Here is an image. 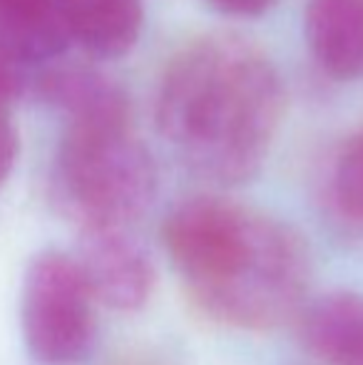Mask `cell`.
Listing matches in <instances>:
<instances>
[{"label": "cell", "mask_w": 363, "mask_h": 365, "mask_svg": "<svg viewBox=\"0 0 363 365\" xmlns=\"http://www.w3.org/2000/svg\"><path fill=\"white\" fill-rule=\"evenodd\" d=\"M78 264L92 296L115 311H137L155 289V266L127 226L83 229Z\"/></svg>", "instance_id": "5"}, {"label": "cell", "mask_w": 363, "mask_h": 365, "mask_svg": "<svg viewBox=\"0 0 363 365\" xmlns=\"http://www.w3.org/2000/svg\"><path fill=\"white\" fill-rule=\"evenodd\" d=\"M162 241L192 303L217 323L269 331L304 301L311 266L301 236L232 199H184Z\"/></svg>", "instance_id": "2"}, {"label": "cell", "mask_w": 363, "mask_h": 365, "mask_svg": "<svg viewBox=\"0 0 363 365\" xmlns=\"http://www.w3.org/2000/svg\"><path fill=\"white\" fill-rule=\"evenodd\" d=\"M73 43L65 0H0V53L20 65L48 63Z\"/></svg>", "instance_id": "7"}, {"label": "cell", "mask_w": 363, "mask_h": 365, "mask_svg": "<svg viewBox=\"0 0 363 365\" xmlns=\"http://www.w3.org/2000/svg\"><path fill=\"white\" fill-rule=\"evenodd\" d=\"M95 303L75 256H35L20 293V328L30 356L43 365L83 363L97 336Z\"/></svg>", "instance_id": "4"}, {"label": "cell", "mask_w": 363, "mask_h": 365, "mask_svg": "<svg viewBox=\"0 0 363 365\" xmlns=\"http://www.w3.org/2000/svg\"><path fill=\"white\" fill-rule=\"evenodd\" d=\"M70 38L97 60L125 58L145 25L142 0H65Z\"/></svg>", "instance_id": "10"}, {"label": "cell", "mask_w": 363, "mask_h": 365, "mask_svg": "<svg viewBox=\"0 0 363 365\" xmlns=\"http://www.w3.org/2000/svg\"><path fill=\"white\" fill-rule=\"evenodd\" d=\"M18 60L8 58L5 53H0V112H8V107L20 97L25 87V75Z\"/></svg>", "instance_id": "12"}, {"label": "cell", "mask_w": 363, "mask_h": 365, "mask_svg": "<svg viewBox=\"0 0 363 365\" xmlns=\"http://www.w3.org/2000/svg\"><path fill=\"white\" fill-rule=\"evenodd\" d=\"M212 8H217L224 15H234V18H257L272 10L279 0H207Z\"/></svg>", "instance_id": "14"}, {"label": "cell", "mask_w": 363, "mask_h": 365, "mask_svg": "<svg viewBox=\"0 0 363 365\" xmlns=\"http://www.w3.org/2000/svg\"><path fill=\"white\" fill-rule=\"evenodd\" d=\"M18 132H15L13 122H10L8 112H0V187L10 177L18 159Z\"/></svg>", "instance_id": "13"}, {"label": "cell", "mask_w": 363, "mask_h": 365, "mask_svg": "<svg viewBox=\"0 0 363 365\" xmlns=\"http://www.w3.org/2000/svg\"><path fill=\"white\" fill-rule=\"evenodd\" d=\"M58 204L80 229L130 226L152 207L157 164L122 122H68L53 172Z\"/></svg>", "instance_id": "3"}, {"label": "cell", "mask_w": 363, "mask_h": 365, "mask_svg": "<svg viewBox=\"0 0 363 365\" xmlns=\"http://www.w3.org/2000/svg\"><path fill=\"white\" fill-rule=\"evenodd\" d=\"M304 33L326 75L334 80L363 75V0H309Z\"/></svg>", "instance_id": "6"}, {"label": "cell", "mask_w": 363, "mask_h": 365, "mask_svg": "<svg viewBox=\"0 0 363 365\" xmlns=\"http://www.w3.org/2000/svg\"><path fill=\"white\" fill-rule=\"evenodd\" d=\"M40 97L68 122H122L132 120L130 97L102 70L85 65H60L38 82Z\"/></svg>", "instance_id": "8"}, {"label": "cell", "mask_w": 363, "mask_h": 365, "mask_svg": "<svg viewBox=\"0 0 363 365\" xmlns=\"http://www.w3.org/2000/svg\"><path fill=\"white\" fill-rule=\"evenodd\" d=\"M284 82L264 50L232 33L204 35L170 60L157 90L160 135L217 184L249 182L284 117Z\"/></svg>", "instance_id": "1"}, {"label": "cell", "mask_w": 363, "mask_h": 365, "mask_svg": "<svg viewBox=\"0 0 363 365\" xmlns=\"http://www.w3.org/2000/svg\"><path fill=\"white\" fill-rule=\"evenodd\" d=\"M329 187L336 209L349 221L363 226V132L339 149Z\"/></svg>", "instance_id": "11"}, {"label": "cell", "mask_w": 363, "mask_h": 365, "mask_svg": "<svg viewBox=\"0 0 363 365\" xmlns=\"http://www.w3.org/2000/svg\"><path fill=\"white\" fill-rule=\"evenodd\" d=\"M301 341L326 365H363V296L334 291L301 313Z\"/></svg>", "instance_id": "9"}]
</instances>
